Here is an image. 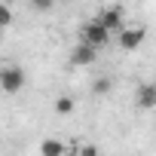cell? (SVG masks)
<instances>
[{
	"instance_id": "obj_12",
	"label": "cell",
	"mask_w": 156,
	"mask_h": 156,
	"mask_svg": "<svg viewBox=\"0 0 156 156\" xmlns=\"http://www.w3.org/2000/svg\"><path fill=\"white\" fill-rule=\"evenodd\" d=\"M80 153H86V156H95V153H98V147H92V144H86V147H80Z\"/></svg>"
},
{
	"instance_id": "obj_2",
	"label": "cell",
	"mask_w": 156,
	"mask_h": 156,
	"mask_svg": "<svg viewBox=\"0 0 156 156\" xmlns=\"http://www.w3.org/2000/svg\"><path fill=\"white\" fill-rule=\"evenodd\" d=\"M107 40H110V31L95 19V22H86L83 28H80V43H89V46H95V49H101V46H107Z\"/></svg>"
},
{
	"instance_id": "obj_5",
	"label": "cell",
	"mask_w": 156,
	"mask_h": 156,
	"mask_svg": "<svg viewBox=\"0 0 156 156\" xmlns=\"http://www.w3.org/2000/svg\"><path fill=\"white\" fill-rule=\"evenodd\" d=\"M98 22L110 31V34H116L122 25H126V16H122V6H107V9H101V16H98Z\"/></svg>"
},
{
	"instance_id": "obj_11",
	"label": "cell",
	"mask_w": 156,
	"mask_h": 156,
	"mask_svg": "<svg viewBox=\"0 0 156 156\" xmlns=\"http://www.w3.org/2000/svg\"><path fill=\"white\" fill-rule=\"evenodd\" d=\"M28 3H31L37 12H49V9L55 6V0H28Z\"/></svg>"
},
{
	"instance_id": "obj_6",
	"label": "cell",
	"mask_w": 156,
	"mask_h": 156,
	"mask_svg": "<svg viewBox=\"0 0 156 156\" xmlns=\"http://www.w3.org/2000/svg\"><path fill=\"white\" fill-rule=\"evenodd\" d=\"M138 107L141 110H153L156 107V86L153 83H141L138 86Z\"/></svg>"
},
{
	"instance_id": "obj_3",
	"label": "cell",
	"mask_w": 156,
	"mask_h": 156,
	"mask_svg": "<svg viewBox=\"0 0 156 156\" xmlns=\"http://www.w3.org/2000/svg\"><path fill=\"white\" fill-rule=\"evenodd\" d=\"M116 37H119V49H126V52H135V49H141V43L147 40V31L141 28V25H135V28H119L116 31Z\"/></svg>"
},
{
	"instance_id": "obj_8",
	"label": "cell",
	"mask_w": 156,
	"mask_h": 156,
	"mask_svg": "<svg viewBox=\"0 0 156 156\" xmlns=\"http://www.w3.org/2000/svg\"><path fill=\"white\" fill-rule=\"evenodd\" d=\"M61 153H67V147H64L58 138H46V141L40 144V156H61Z\"/></svg>"
},
{
	"instance_id": "obj_10",
	"label": "cell",
	"mask_w": 156,
	"mask_h": 156,
	"mask_svg": "<svg viewBox=\"0 0 156 156\" xmlns=\"http://www.w3.org/2000/svg\"><path fill=\"white\" fill-rule=\"evenodd\" d=\"M12 22H16V12H12L6 3H0V28H9Z\"/></svg>"
},
{
	"instance_id": "obj_7",
	"label": "cell",
	"mask_w": 156,
	"mask_h": 156,
	"mask_svg": "<svg viewBox=\"0 0 156 156\" xmlns=\"http://www.w3.org/2000/svg\"><path fill=\"white\" fill-rule=\"evenodd\" d=\"M73 107H76V101H73L70 95H58V98L52 101V110H55L58 116H70V113H73Z\"/></svg>"
},
{
	"instance_id": "obj_1",
	"label": "cell",
	"mask_w": 156,
	"mask_h": 156,
	"mask_svg": "<svg viewBox=\"0 0 156 156\" xmlns=\"http://www.w3.org/2000/svg\"><path fill=\"white\" fill-rule=\"evenodd\" d=\"M25 83H28V73H25V67H19V64H9V67H3V70H0V89H3L6 95H16V92H22V89H25Z\"/></svg>"
},
{
	"instance_id": "obj_9",
	"label": "cell",
	"mask_w": 156,
	"mask_h": 156,
	"mask_svg": "<svg viewBox=\"0 0 156 156\" xmlns=\"http://www.w3.org/2000/svg\"><path fill=\"white\" fill-rule=\"evenodd\" d=\"M110 89H113V80H110V76H95V80H92V95L104 98V95H110Z\"/></svg>"
},
{
	"instance_id": "obj_13",
	"label": "cell",
	"mask_w": 156,
	"mask_h": 156,
	"mask_svg": "<svg viewBox=\"0 0 156 156\" xmlns=\"http://www.w3.org/2000/svg\"><path fill=\"white\" fill-rule=\"evenodd\" d=\"M3 34H6V28H0V43H3Z\"/></svg>"
},
{
	"instance_id": "obj_4",
	"label": "cell",
	"mask_w": 156,
	"mask_h": 156,
	"mask_svg": "<svg viewBox=\"0 0 156 156\" xmlns=\"http://www.w3.org/2000/svg\"><path fill=\"white\" fill-rule=\"evenodd\" d=\"M95 58H98V49L89 46V43H76L73 52H70V64L73 67H89V64H95Z\"/></svg>"
}]
</instances>
